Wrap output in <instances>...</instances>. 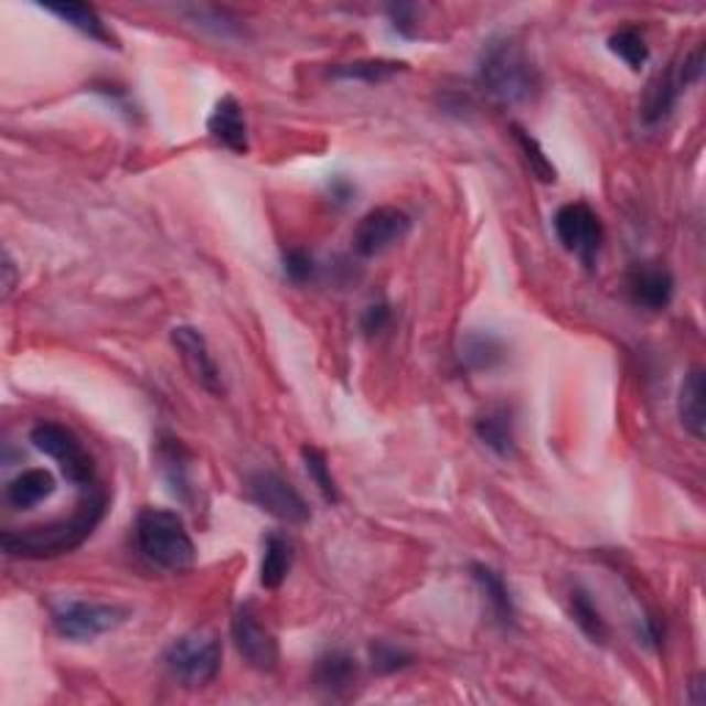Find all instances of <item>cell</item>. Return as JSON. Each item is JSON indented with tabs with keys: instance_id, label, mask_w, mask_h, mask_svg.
<instances>
[{
	"instance_id": "1",
	"label": "cell",
	"mask_w": 706,
	"mask_h": 706,
	"mask_svg": "<svg viewBox=\"0 0 706 706\" xmlns=\"http://www.w3.org/2000/svg\"><path fill=\"white\" fill-rule=\"evenodd\" d=\"M103 491H92L69 516H61L55 522L36 524V527L17 530V533H3V552L9 557H28V560H42V557H58L66 552L77 549L92 538L97 524L105 516Z\"/></svg>"
},
{
	"instance_id": "2",
	"label": "cell",
	"mask_w": 706,
	"mask_h": 706,
	"mask_svg": "<svg viewBox=\"0 0 706 706\" xmlns=\"http://www.w3.org/2000/svg\"><path fill=\"white\" fill-rule=\"evenodd\" d=\"M478 83L496 103L522 105L541 92V72L522 44L511 36H494L480 53Z\"/></svg>"
},
{
	"instance_id": "3",
	"label": "cell",
	"mask_w": 706,
	"mask_h": 706,
	"mask_svg": "<svg viewBox=\"0 0 706 706\" xmlns=\"http://www.w3.org/2000/svg\"><path fill=\"white\" fill-rule=\"evenodd\" d=\"M136 544L152 566L182 574L196 560V546L188 535L185 522L174 511L143 507L136 518Z\"/></svg>"
},
{
	"instance_id": "4",
	"label": "cell",
	"mask_w": 706,
	"mask_h": 706,
	"mask_svg": "<svg viewBox=\"0 0 706 706\" xmlns=\"http://www.w3.org/2000/svg\"><path fill=\"white\" fill-rule=\"evenodd\" d=\"M221 660H224L221 643L207 632L182 634L163 654L165 671L171 673V678L191 689L213 682L221 671Z\"/></svg>"
},
{
	"instance_id": "5",
	"label": "cell",
	"mask_w": 706,
	"mask_h": 706,
	"mask_svg": "<svg viewBox=\"0 0 706 706\" xmlns=\"http://www.w3.org/2000/svg\"><path fill=\"white\" fill-rule=\"evenodd\" d=\"M31 441L36 450H42L44 456L58 461L61 472H64V478L69 480L72 485L92 489L94 474H97V469H94V458L88 456L83 441L77 439L66 425L42 419V422H36L31 428Z\"/></svg>"
},
{
	"instance_id": "6",
	"label": "cell",
	"mask_w": 706,
	"mask_h": 706,
	"mask_svg": "<svg viewBox=\"0 0 706 706\" xmlns=\"http://www.w3.org/2000/svg\"><path fill=\"white\" fill-rule=\"evenodd\" d=\"M127 610L103 601H58L53 607V627L66 640H94L125 623Z\"/></svg>"
},
{
	"instance_id": "7",
	"label": "cell",
	"mask_w": 706,
	"mask_h": 706,
	"mask_svg": "<svg viewBox=\"0 0 706 706\" xmlns=\"http://www.w3.org/2000/svg\"><path fill=\"white\" fill-rule=\"evenodd\" d=\"M552 224H555L557 240L590 268L599 257L601 243H605V226H601L599 215L588 204L568 202L557 210Z\"/></svg>"
},
{
	"instance_id": "8",
	"label": "cell",
	"mask_w": 706,
	"mask_h": 706,
	"mask_svg": "<svg viewBox=\"0 0 706 706\" xmlns=\"http://www.w3.org/2000/svg\"><path fill=\"white\" fill-rule=\"evenodd\" d=\"M248 500L268 516L285 524L309 522V505L296 485L276 472H257L248 478Z\"/></svg>"
},
{
	"instance_id": "9",
	"label": "cell",
	"mask_w": 706,
	"mask_h": 706,
	"mask_svg": "<svg viewBox=\"0 0 706 706\" xmlns=\"http://www.w3.org/2000/svg\"><path fill=\"white\" fill-rule=\"evenodd\" d=\"M411 229V218L397 207H375L359 218L353 229V252L359 257H378L403 240Z\"/></svg>"
},
{
	"instance_id": "10",
	"label": "cell",
	"mask_w": 706,
	"mask_h": 706,
	"mask_svg": "<svg viewBox=\"0 0 706 706\" xmlns=\"http://www.w3.org/2000/svg\"><path fill=\"white\" fill-rule=\"evenodd\" d=\"M232 640H235V649L240 651V656L254 671H274L279 665V643H276L274 632L259 621L254 605H240L235 610V616H232Z\"/></svg>"
},
{
	"instance_id": "11",
	"label": "cell",
	"mask_w": 706,
	"mask_h": 706,
	"mask_svg": "<svg viewBox=\"0 0 706 706\" xmlns=\"http://www.w3.org/2000/svg\"><path fill=\"white\" fill-rule=\"evenodd\" d=\"M171 345L176 347L185 370L202 389H207L210 395H224L221 370L218 364H215L213 353H210L207 340H204L202 331L193 329V325H174V329H171Z\"/></svg>"
},
{
	"instance_id": "12",
	"label": "cell",
	"mask_w": 706,
	"mask_h": 706,
	"mask_svg": "<svg viewBox=\"0 0 706 706\" xmlns=\"http://www.w3.org/2000/svg\"><path fill=\"white\" fill-rule=\"evenodd\" d=\"M207 132L213 141H218L221 147L229 149L235 154L248 152V127H246V114H243V105L237 103L232 94L215 103L213 114L207 119Z\"/></svg>"
},
{
	"instance_id": "13",
	"label": "cell",
	"mask_w": 706,
	"mask_h": 706,
	"mask_svg": "<svg viewBox=\"0 0 706 706\" xmlns=\"http://www.w3.org/2000/svg\"><path fill=\"white\" fill-rule=\"evenodd\" d=\"M629 296H632L634 303L645 309H665L673 298V276L671 270L662 268L656 263H643L634 265L632 274L627 279Z\"/></svg>"
},
{
	"instance_id": "14",
	"label": "cell",
	"mask_w": 706,
	"mask_h": 706,
	"mask_svg": "<svg viewBox=\"0 0 706 706\" xmlns=\"http://www.w3.org/2000/svg\"><path fill=\"white\" fill-rule=\"evenodd\" d=\"M55 494V478L53 472L42 467L25 469L17 474L9 485H6V500L17 511H28V507L39 505V502L50 500Z\"/></svg>"
},
{
	"instance_id": "15",
	"label": "cell",
	"mask_w": 706,
	"mask_h": 706,
	"mask_svg": "<svg viewBox=\"0 0 706 706\" xmlns=\"http://www.w3.org/2000/svg\"><path fill=\"white\" fill-rule=\"evenodd\" d=\"M292 560H296V546L285 533H268L263 541V563H259V582L265 588H279L290 574Z\"/></svg>"
},
{
	"instance_id": "16",
	"label": "cell",
	"mask_w": 706,
	"mask_h": 706,
	"mask_svg": "<svg viewBox=\"0 0 706 706\" xmlns=\"http://www.w3.org/2000/svg\"><path fill=\"white\" fill-rule=\"evenodd\" d=\"M507 345L502 336L491 334V331H469L461 340V364L472 373H483V370H494L496 364L505 362Z\"/></svg>"
},
{
	"instance_id": "17",
	"label": "cell",
	"mask_w": 706,
	"mask_h": 706,
	"mask_svg": "<svg viewBox=\"0 0 706 706\" xmlns=\"http://www.w3.org/2000/svg\"><path fill=\"white\" fill-rule=\"evenodd\" d=\"M312 676L320 689H325L331 695H342L356 684L359 667L356 660L351 654H345V651H329V654H323L314 662Z\"/></svg>"
},
{
	"instance_id": "18",
	"label": "cell",
	"mask_w": 706,
	"mask_h": 706,
	"mask_svg": "<svg viewBox=\"0 0 706 706\" xmlns=\"http://www.w3.org/2000/svg\"><path fill=\"white\" fill-rule=\"evenodd\" d=\"M678 88H682V81H678V72L676 69H665V72H656L651 77L649 88H645V97H643V121L645 125H656V121L665 119L667 114L673 110L678 99Z\"/></svg>"
},
{
	"instance_id": "19",
	"label": "cell",
	"mask_w": 706,
	"mask_h": 706,
	"mask_svg": "<svg viewBox=\"0 0 706 706\" xmlns=\"http://www.w3.org/2000/svg\"><path fill=\"white\" fill-rule=\"evenodd\" d=\"M50 14H55L58 20H64L66 25L81 31L83 36L94 39V42H103L105 47H116L114 33L108 31V25L103 22V17L86 3H58V6H44Z\"/></svg>"
},
{
	"instance_id": "20",
	"label": "cell",
	"mask_w": 706,
	"mask_h": 706,
	"mask_svg": "<svg viewBox=\"0 0 706 706\" xmlns=\"http://www.w3.org/2000/svg\"><path fill=\"white\" fill-rule=\"evenodd\" d=\"M704 370H689V375L682 384V392H678V417H682V425L695 436V439H704Z\"/></svg>"
},
{
	"instance_id": "21",
	"label": "cell",
	"mask_w": 706,
	"mask_h": 706,
	"mask_svg": "<svg viewBox=\"0 0 706 706\" xmlns=\"http://www.w3.org/2000/svg\"><path fill=\"white\" fill-rule=\"evenodd\" d=\"M472 577L474 582H478V588L483 590L485 601H489L491 612H494V618L500 623H513V618H516V607H513V596L511 590H507L505 579L500 577V574L494 571V568L483 566V563H474L472 566Z\"/></svg>"
},
{
	"instance_id": "22",
	"label": "cell",
	"mask_w": 706,
	"mask_h": 706,
	"mask_svg": "<svg viewBox=\"0 0 706 706\" xmlns=\"http://www.w3.org/2000/svg\"><path fill=\"white\" fill-rule=\"evenodd\" d=\"M478 430V439L483 441L489 450H494L500 458H511L516 450V436H513V422L511 414L505 408H494V411H485L483 417L474 422Z\"/></svg>"
},
{
	"instance_id": "23",
	"label": "cell",
	"mask_w": 706,
	"mask_h": 706,
	"mask_svg": "<svg viewBox=\"0 0 706 706\" xmlns=\"http://www.w3.org/2000/svg\"><path fill=\"white\" fill-rule=\"evenodd\" d=\"M406 72L403 61H389V58H364V61H351V64H336L329 72L334 81H359V83H384L389 77Z\"/></svg>"
},
{
	"instance_id": "24",
	"label": "cell",
	"mask_w": 706,
	"mask_h": 706,
	"mask_svg": "<svg viewBox=\"0 0 706 706\" xmlns=\"http://www.w3.org/2000/svg\"><path fill=\"white\" fill-rule=\"evenodd\" d=\"M158 461H160V469H163L165 474V483H169L171 494L180 496V500H191L188 496V489H191V480H188V463H185V450H182L180 439H171V436H165V439H160L158 445Z\"/></svg>"
},
{
	"instance_id": "25",
	"label": "cell",
	"mask_w": 706,
	"mask_h": 706,
	"mask_svg": "<svg viewBox=\"0 0 706 706\" xmlns=\"http://www.w3.org/2000/svg\"><path fill=\"white\" fill-rule=\"evenodd\" d=\"M571 616L590 643H607V634H610L607 632V621L599 607H596V601L590 599L588 590L577 588L571 593Z\"/></svg>"
},
{
	"instance_id": "26",
	"label": "cell",
	"mask_w": 706,
	"mask_h": 706,
	"mask_svg": "<svg viewBox=\"0 0 706 706\" xmlns=\"http://www.w3.org/2000/svg\"><path fill=\"white\" fill-rule=\"evenodd\" d=\"M301 458H303V467H307L309 480L318 485L320 496H323L329 505H336V502H340V489H336V480H334V474H331L325 452L318 450V447H312V445H303Z\"/></svg>"
},
{
	"instance_id": "27",
	"label": "cell",
	"mask_w": 706,
	"mask_h": 706,
	"mask_svg": "<svg viewBox=\"0 0 706 706\" xmlns=\"http://www.w3.org/2000/svg\"><path fill=\"white\" fill-rule=\"evenodd\" d=\"M607 47L634 72L643 69L645 61H649V44H645L643 33L638 28H621V31H616L610 36V42H607Z\"/></svg>"
},
{
	"instance_id": "28",
	"label": "cell",
	"mask_w": 706,
	"mask_h": 706,
	"mask_svg": "<svg viewBox=\"0 0 706 706\" xmlns=\"http://www.w3.org/2000/svg\"><path fill=\"white\" fill-rule=\"evenodd\" d=\"M513 138H516L518 149L524 152V160H527L530 171H533V174L538 176L541 182H555L557 171H555V165H552V160L546 158L544 149H541V143L535 141V138L530 136L527 130H522L518 125H513Z\"/></svg>"
},
{
	"instance_id": "29",
	"label": "cell",
	"mask_w": 706,
	"mask_h": 706,
	"mask_svg": "<svg viewBox=\"0 0 706 706\" xmlns=\"http://www.w3.org/2000/svg\"><path fill=\"white\" fill-rule=\"evenodd\" d=\"M370 654H373V667L378 673L400 671V667H406L408 662H411V656H408L406 651H400L397 645L389 643H375L373 649H370Z\"/></svg>"
},
{
	"instance_id": "30",
	"label": "cell",
	"mask_w": 706,
	"mask_h": 706,
	"mask_svg": "<svg viewBox=\"0 0 706 706\" xmlns=\"http://www.w3.org/2000/svg\"><path fill=\"white\" fill-rule=\"evenodd\" d=\"M314 274V259L312 254L303 252V248H290L285 252V276L296 285H303V281L312 279Z\"/></svg>"
},
{
	"instance_id": "31",
	"label": "cell",
	"mask_w": 706,
	"mask_h": 706,
	"mask_svg": "<svg viewBox=\"0 0 706 706\" xmlns=\"http://www.w3.org/2000/svg\"><path fill=\"white\" fill-rule=\"evenodd\" d=\"M389 20L400 36H417V6H389Z\"/></svg>"
},
{
	"instance_id": "32",
	"label": "cell",
	"mask_w": 706,
	"mask_h": 706,
	"mask_svg": "<svg viewBox=\"0 0 706 706\" xmlns=\"http://www.w3.org/2000/svg\"><path fill=\"white\" fill-rule=\"evenodd\" d=\"M386 323H389V307L386 303H373V307L364 309L362 314V331L364 334H378V331L386 329Z\"/></svg>"
},
{
	"instance_id": "33",
	"label": "cell",
	"mask_w": 706,
	"mask_h": 706,
	"mask_svg": "<svg viewBox=\"0 0 706 706\" xmlns=\"http://www.w3.org/2000/svg\"><path fill=\"white\" fill-rule=\"evenodd\" d=\"M331 196H334L336 202H347V199L353 196V185L345 176H336V180H331Z\"/></svg>"
},
{
	"instance_id": "34",
	"label": "cell",
	"mask_w": 706,
	"mask_h": 706,
	"mask_svg": "<svg viewBox=\"0 0 706 706\" xmlns=\"http://www.w3.org/2000/svg\"><path fill=\"white\" fill-rule=\"evenodd\" d=\"M14 279H17L14 263H11V257L6 254L3 257V298H9V292L14 290Z\"/></svg>"
}]
</instances>
